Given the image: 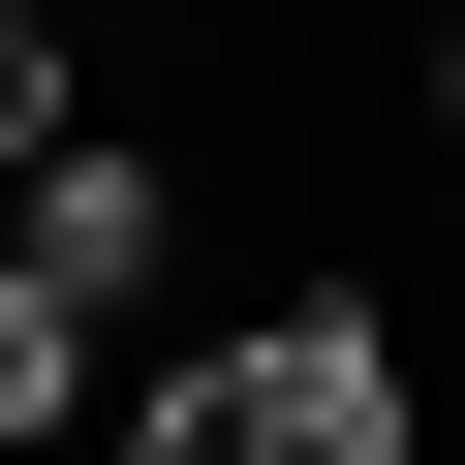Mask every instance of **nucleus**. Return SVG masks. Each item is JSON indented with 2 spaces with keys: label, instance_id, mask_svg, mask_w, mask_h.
I'll use <instances>...</instances> for the list:
<instances>
[{
  "label": "nucleus",
  "instance_id": "f257e3e1",
  "mask_svg": "<svg viewBox=\"0 0 465 465\" xmlns=\"http://www.w3.org/2000/svg\"><path fill=\"white\" fill-rule=\"evenodd\" d=\"M124 465H434L403 311H372V280H280L249 341H155V372H124Z\"/></svg>",
  "mask_w": 465,
  "mask_h": 465
},
{
  "label": "nucleus",
  "instance_id": "f03ea898",
  "mask_svg": "<svg viewBox=\"0 0 465 465\" xmlns=\"http://www.w3.org/2000/svg\"><path fill=\"white\" fill-rule=\"evenodd\" d=\"M0 249H32V280L124 341V311L186 280V155H124V124H32V155H0Z\"/></svg>",
  "mask_w": 465,
  "mask_h": 465
},
{
  "label": "nucleus",
  "instance_id": "7ed1b4c3",
  "mask_svg": "<svg viewBox=\"0 0 465 465\" xmlns=\"http://www.w3.org/2000/svg\"><path fill=\"white\" fill-rule=\"evenodd\" d=\"M63 434H94V311L0 249V465H63Z\"/></svg>",
  "mask_w": 465,
  "mask_h": 465
},
{
  "label": "nucleus",
  "instance_id": "20e7f679",
  "mask_svg": "<svg viewBox=\"0 0 465 465\" xmlns=\"http://www.w3.org/2000/svg\"><path fill=\"white\" fill-rule=\"evenodd\" d=\"M434 155H465V0H434Z\"/></svg>",
  "mask_w": 465,
  "mask_h": 465
}]
</instances>
